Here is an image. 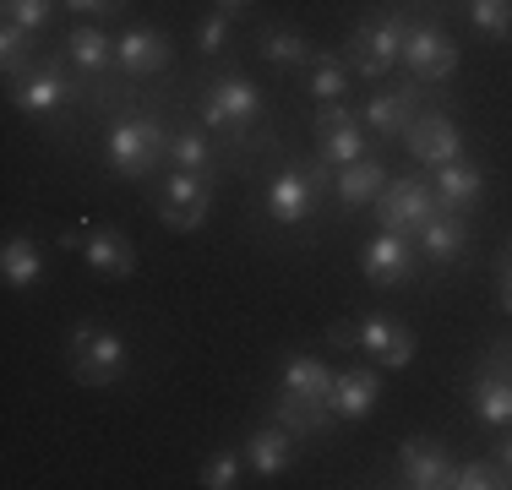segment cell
Wrapping results in <instances>:
<instances>
[{"mask_svg":"<svg viewBox=\"0 0 512 490\" xmlns=\"http://www.w3.org/2000/svg\"><path fill=\"white\" fill-rule=\"evenodd\" d=\"M126 365H131V349H126V338L109 333V327L77 322V327L66 333V371L77 376L82 387H109V382H120V376H126Z\"/></svg>","mask_w":512,"mask_h":490,"instance_id":"1","label":"cell"},{"mask_svg":"<svg viewBox=\"0 0 512 490\" xmlns=\"http://www.w3.org/2000/svg\"><path fill=\"white\" fill-rule=\"evenodd\" d=\"M169 164H175L180 175H207V169H213V147H207L202 131H175V137H169Z\"/></svg>","mask_w":512,"mask_h":490,"instance_id":"27","label":"cell"},{"mask_svg":"<svg viewBox=\"0 0 512 490\" xmlns=\"http://www.w3.org/2000/svg\"><path fill=\"white\" fill-rule=\"evenodd\" d=\"M404 39H409V17H404V11H387V17L360 22L355 39H349V66H355L360 77L382 82L387 71L404 60Z\"/></svg>","mask_w":512,"mask_h":490,"instance_id":"4","label":"cell"},{"mask_svg":"<svg viewBox=\"0 0 512 490\" xmlns=\"http://www.w3.org/2000/svg\"><path fill=\"white\" fill-rule=\"evenodd\" d=\"M262 60H267V66H278V71L306 66V60H311V44L300 39V33H289V28H267V33H262Z\"/></svg>","mask_w":512,"mask_h":490,"instance_id":"28","label":"cell"},{"mask_svg":"<svg viewBox=\"0 0 512 490\" xmlns=\"http://www.w3.org/2000/svg\"><path fill=\"white\" fill-rule=\"evenodd\" d=\"M344 88H349V66H344V60H338V55H316L311 60V93L322 98V104H338Z\"/></svg>","mask_w":512,"mask_h":490,"instance_id":"30","label":"cell"},{"mask_svg":"<svg viewBox=\"0 0 512 490\" xmlns=\"http://www.w3.org/2000/svg\"><path fill=\"white\" fill-rule=\"evenodd\" d=\"M175 60V49H169V33H158V28H126L115 39V66L126 71L131 82H148V77H158V71Z\"/></svg>","mask_w":512,"mask_h":490,"instance_id":"12","label":"cell"},{"mask_svg":"<svg viewBox=\"0 0 512 490\" xmlns=\"http://www.w3.org/2000/svg\"><path fill=\"white\" fill-rule=\"evenodd\" d=\"M414 245L398 235V229H382L376 240H365V251H360V273H365V284H376V289H404L409 278H414Z\"/></svg>","mask_w":512,"mask_h":490,"instance_id":"9","label":"cell"},{"mask_svg":"<svg viewBox=\"0 0 512 490\" xmlns=\"http://www.w3.org/2000/svg\"><path fill=\"white\" fill-rule=\"evenodd\" d=\"M382 186H387V169H382V158H355V164H344L333 175V191H338V207L344 213H355V207H365V202H376L382 196Z\"/></svg>","mask_w":512,"mask_h":490,"instance_id":"20","label":"cell"},{"mask_svg":"<svg viewBox=\"0 0 512 490\" xmlns=\"http://www.w3.org/2000/svg\"><path fill=\"white\" fill-rule=\"evenodd\" d=\"M404 147L414 164H453V158L463 153V131L453 126V115H414V126L404 131Z\"/></svg>","mask_w":512,"mask_h":490,"instance_id":"13","label":"cell"},{"mask_svg":"<svg viewBox=\"0 0 512 490\" xmlns=\"http://www.w3.org/2000/svg\"><path fill=\"white\" fill-rule=\"evenodd\" d=\"M496 284H502V305L512 311V251L502 256V273H496Z\"/></svg>","mask_w":512,"mask_h":490,"instance_id":"38","label":"cell"},{"mask_svg":"<svg viewBox=\"0 0 512 490\" xmlns=\"http://www.w3.org/2000/svg\"><path fill=\"white\" fill-rule=\"evenodd\" d=\"M60 245H66V251H77L99 278H131V273H137V251H131V240L120 235V229H99V224H88V218H82L77 229H66V235H60Z\"/></svg>","mask_w":512,"mask_h":490,"instance_id":"7","label":"cell"},{"mask_svg":"<svg viewBox=\"0 0 512 490\" xmlns=\"http://www.w3.org/2000/svg\"><path fill=\"white\" fill-rule=\"evenodd\" d=\"M469 398H474V414H480L485 425H512V371L502 360H491L480 376H474V387H469Z\"/></svg>","mask_w":512,"mask_h":490,"instance_id":"19","label":"cell"},{"mask_svg":"<svg viewBox=\"0 0 512 490\" xmlns=\"http://www.w3.org/2000/svg\"><path fill=\"white\" fill-rule=\"evenodd\" d=\"M66 60L82 71V77H104V71L115 66V39H109L104 28H77L66 39Z\"/></svg>","mask_w":512,"mask_h":490,"instance_id":"25","label":"cell"},{"mask_svg":"<svg viewBox=\"0 0 512 490\" xmlns=\"http://www.w3.org/2000/svg\"><path fill=\"white\" fill-rule=\"evenodd\" d=\"M197 44H202V55H218L229 44V11H213V17L197 22Z\"/></svg>","mask_w":512,"mask_h":490,"instance_id":"36","label":"cell"},{"mask_svg":"<svg viewBox=\"0 0 512 490\" xmlns=\"http://www.w3.org/2000/svg\"><path fill=\"white\" fill-rule=\"evenodd\" d=\"M376 403H382V376L371 365H355V371L333 376V420H365Z\"/></svg>","mask_w":512,"mask_h":490,"instance_id":"18","label":"cell"},{"mask_svg":"<svg viewBox=\"0 0 512 490\" xmlns=\"http://www.w3.org/2000/svg\"><path fill=\"white\" fill-rule=\"evenodd\" d=\"M327 186H333V164H327V158H300V164H289L284 175L267 186V218H273L278 229L306 224Z\"/></svg>","mask_w":512,"mask_h":490,"instance_id":"2","label":"cell"},{"mask_svg":"<svg viewBox=\"0 0 512 490\" xmlns=\"http://www.w3.org/2000/svg\"><path fill=\"white\" fill-rule=\"evenodd\" d=\"M71 11H104V6H115V0H66Z\"/></svg>","mask_w":512,"mask_h":490,"instance_id":"39","label":"cell"},{"mask_svg":"<svg viewBox=\"0 0 512 490\" xmlns=\"http://www.w3.org/2000/svg\"><path fill=\"white\" fill-rule=\"evenodd\" d=\"M0 66H6L11 82L28 71V33H22L17 22H0Z\"/></svg>","mask_w":512,"mask_h":490,"instance_id":"34","label":"cell"},{"mask_svg":"<svg viewBox=\"0 0 512 490\" xmlns=\"http://www.w3.org/2000/svg\"><path fill=\"white\" fill-rule=\"evenodd\" d=\"M436 207L442 213H453V218H463L474 202L485 196V169L480 164H463V158H453V164H442L436 169Z\"/></svg>","mask_w":512,"mask_h":490,"instance_id":"17","label":"cell"},{"mask_svg":"<svg viewBox=\"0 0 512 490\" xmlns=\"http://www.w3.org/2000/svg\"><path fill=\"white\" fill-rule=\"evenodd\" d=\"M316 158H327L333 169H344V164H355V158H365V131H360V120H349V126H338V131H322V153Z\"/></svg>","mask_w":512,"mask_h":490,"instance_id":"29","label":"cell"},{"mask_svg":"<svg viewBox=\"0 0 512 490\" xmlns=\"http://www.w3.org/2000/svg\"><path fill=\"white\" fill-rule=\"evenodd\" d=\"M207 213H213V180L202 175H169L164 191H158V218H164L169 229H180V235H191V229L207 224Z\"/></svg>","mask_w":512,"mask_h":490,"instance_id":"8","label":"cell"},{"mask_svg":"<svg viewBox=\"0 0 512 490\" xmlns=\"http://www.w3.org/2000/svg\"><path fill=\"white\" fill-rule=\"evenodd\" d=\"M164 153H169V137L148 115H126V120H115V126L104 131V158H109V169H115L120 180L153 175Z\"/></svg>","mask_w":512,"mask_h":490,"instance_id":"3","label":"cell"},{"mask_svg":"<svg viewBox=\"0 0 512 490\" xmlns=\"http://www.w3.org/2000/svg\"><path fill=\"white\" fill-rule=\"evenodd\" d=\"M414 115H420V82H398L393 93H376L360 120L376 131V137H404V131L414 126Z\"/></svg>","mask_w":512,"mask_h":490,"instance_id":"16","label":"cell"},{"mask_svg":"<svg viewBox=\"0 0 512 490\" xmlns=\"http://www.w3.org/2000/svg\"><path fill=\"white\" fill-rule=\"evenodd\" d=\"M333 365L327 360H311V354H300V360L284 365V376H278V392H295V398H327L333 403Z\"/></svg>","mask_w":512,"mask_h":490,"instance_id":"24","label":"cell"},{"mask_svg":"<svg viewBox=\"0 0 512 490\" xmlns=\"http://www.w3.org/2000/svg\"><path fill=\"white\" fill-rule=\"evenodd\" d=\"M0 273H6L11 289H33L44 278V251L28 235H11L6 251H0Z\"/></svg>","mask_w":512,"mask_h":490,"instance_id":"26","label":"cell"},{"mask_svg":"<svg viewBox=\"0 0 512 490\" xmlns=\"http://www.w3.org/2000/svg\"><path fill=\"white\" fill-rule=\"evenodd\" d=\"M66 66L60 60H39V66H28L17 77V88H11V104L28 109V115H55L60 104H66Z\"/></svg>","mask_w":512,"mask_h":490,"instance_id":"14","label":"cell"},{"mask_svg":"<svg viewBox=\"0 0 512 490\" xmlns=\"http://www.w3.org/2000/svg\"><path fill=\"white\" fill-rule=\"evenodd\" d=\"M349 120H360V115H355V109H344V98L316 109V131H338V126H349Z\"/></svg>","mask_w":512,"mask_h":490,"instance_id":"37","label":"cell"},{"mask_svg":"<svg viewBox=\"0 0 512 490\" xmlns=\"http://www.w3.org/2000/svg\"><path fill=\"white\" fill-rule=\"evenodd\" d=\"M512 485L502 463H453V474H447V490H502Z\"/></svg>","mask_w":512,"mask_h":490,"instance_id":"31","label":"cell"},{"mask_svg":"<svg viewBox=\"0 0 512 490\" xmlns=\"http://www.w3.org/2000/svg\"><path fill=\"white\" fill-rule=\"evenodd\" d=\"M496 349H502V354H496V360H502V365H507V371H512V354H507V343H496Z\"/></svg>","mask_w":512,"mask_h":490,"instance_id":"42","label":"cell"},{"mask_svg":"<svg viewBox=\"0 0 512 490\" xmlns=\"http://www.w3.org/2000/svg\"><path fill=\"white\" fill-rule=\"evenodd\" d=\"M469 17L485 39H512V0H469Z\"/></svg>","mask_w":512,"mask_h":490,"instance_id":"32","label":"cell"},{"mask_svg":"<svg viewBox=\"0 0 512 490\" xmlns=\"http://www.w3.org/2000/svg\"><path fill=\"white\" fill-rule=\"evenodd\" d=\"M246 463H251V474H262V480L284 474L289 463H295V436H289L278 420L262 425V431H251V441H246Z\"/></svg>","mask_w":512,"mask_h":490,"instance_id":"21","label":"cell"},{"mask_svg":"<svg viewBox=\"0 0 512 490\" xmlns=\"http://www.w3.org/2000/svg\"><path fill=\"white\" fill-rule=\"evenodd\" d=\"M376 202H382V224L398 229V235H420V224H431V218L442 213V207H436V191H425L420 180H409V175L387 180Z\"/></svg>","mask_w":512,"mask_h":490,"instance_id":"11","label":"cell"},{"mask_svg":"<svg viewBox=\"0 0 512 490\" xmlns=\"http://www.w3.org/2000/svg\"><path fill=\"white\" fill-rule=\"evenodd\" d=\"M420 251H425V262H436V267L458 262V256L469 251V229H463V218L436 213L431 224H420Z\"/></svg>","mask_w":512,"mask_h":490,"instance_id":"23","label":"cell"},{"mask_svg":"<svg viewBox=\"0 0 512 490\" xmlns=\"http://www.w3.org/2000/svg\"><path fill=\"white\" fill-rule=\"evenodd\" d=\"M447 474H453V458H447L436 441H404V447H398V485L447 490Z\"/></svg>","mask_w":512,"mask_h":490,"instance_id":"15","label":"cell"},{"mask_svg":"<svg viewBox=\"0 0 512 490\" xmlns=\"http://www.w3.org/2000/svg\"><path fill=\"white\" fill-rule=\"evenodd\" d=\"M55 17V0H6V22H17L22 33H44Z\"/></svg>","mask_w":512,"mask_h":490,"instance_id":"35","label":"cell"},{"mask_svg":"<svg viewBox=\"0 0 512 490\" xmlns=\"http://www.w3.org/2000/svg\"><path fill=\"white\" fill-rule=\"evenodd\" d=\"M327 338L338 343V349H360L365 360L387 365V371H404V365L414 360V333L404 322H387V316H365V322L355 327H327Z\"/></svg>","mask_w":512,"mask_h":490,"instance_id":"5","label":"cell"},{"mask_svg":"<svg viewBox=\"0 0 512 490\" xmlns=\"http://www.w3.org/2000/svg\"><path fill=\"white\" fill-rule=\"evenodd\" d=\"M507 251H512V245H507Z\"/></svg>","mask_w":512,"mask_h":490,"instance_id":"43","label":"cell"},{"mask_svg":"<svg viewBox=\"0 0 512 490\" xmlns=\"http://www.w3.org/2000/svg\"><path fill=\"white\" fill-rule=\"evenodd\" d=\"M251 0H218V11H229V17H235V11H246Z\"/></svg>","mask_w":512,"mask_h":490,"instance_id":"41","label":"cell"},{"mask_svg":"<svg viewBox=\"0 0 512 490\" xmlns=\"http://www.w3.org/2000/svg\"><path fill=\"white\" fill-rule=\"evenodd\" d=\"M496 463H502V469H507V480H512V436L502 441V452H496Z\"/></svg>","mask_w":512,"mask_h":490,"instance_id":"40","label":"cell"},{"mask_svg":"<svg viewBox=\"0 0 512 490\" xmlns=\"http://www.w3.org/2000/svg\"><path fill=\"white\" fill-rule=\"evenodd\" d=\"M273 420L284 425L289 436H322L327 420H333V403H327V398H295V392H278V398H273Z\"/></svg>","mask_w":512,"mask_h":490,"instance_id":"22","label":"cell"},{"mask_svg":"<svg viewBox=\"0 0 512 490\" xmlns=\"http://www.w3.org/2000/svg\"><path fill=\"white\" fill-rule=\"evenodd\" d=\"M404 60L414 71V82H447L458 71V44L447 39L436 22H409V39H404Z\"/></svg>","mask_w":512,"mask_h":490,"instance_id":"10","label":"cell"},{"mask_svg":"<svg viewBox=\"0 0 512 490\" xmlns=\"http://www.w3.org/2000/svg\"><path fill=\"white\" fill-rule=\"evenodd\" d=\"M240 469H246V447L240 452H213V458L202 463V485L207 490H229L240 480Z\"/></svg>","mask_w":512,"mask_h":490,"instance_id":"33","label":"cell"},{"mask_svg":"<svg viewBox=\"0 0 512 490\" xmlns=\"http://www.w3.org/2000/svg\"><path fill=\"white\" fill-rule=\"evenodd\" d=\"M256 115H262V93H256V82L235 77V71L207 82V98H202V126H207V131L240 137V131H246Z\"/></svg>","mask_w":512,"mask_h":490,"instance_id":"6","label":"cell"}]
</instances>
